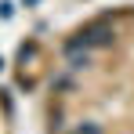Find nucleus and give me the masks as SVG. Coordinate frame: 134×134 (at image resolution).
<instances>
[{"instance_id":"3","label":"nucleus","mask_w":134,"mask_h":134,"mask_svg":"<svg viewBox=\"0 0 134 134\" xmlns=\"http://www.w3.org/2000/svg\"><path fill=\"white\" fill-rule=\"evenodd\" d=\"M65 131V120H62V109H54L51 112V134H62Z\"/></svg>"},{"instance_id":"4","label":"nucleus","mask_w":134,"mask_h":134,"mask_svg":"<svg viewBox=\"0 0 134 134\" xmlns=\"http://www.w3.org/2000/svg\"><path fill=\"white\" fill-rule=\"evenodd\" d=\"M33 54H36V44H33V40H29V44H22V47H18V62H29Z\"/></svg>"},{"instance_id":"5","label":"nucleus","mask_w":134,"mask_h":134,"mask_svg":"<svg viewBox=\"0 0 134 134\" xmlns=\"http://www.w3.org/2000/svg\"><path fill=\"white\" fill-rule=\"evenodd\" d=\"M51 87H54V91H72V80L62 72V76H54V80H51Z\"/></svg>"},{"instance_id":"2","label":"nucleus","mask_w":134,"mask_h":134,"mask_svg":"<svg viewBox=\"0 0 134 134\" xmlns=\"http://www.w3.org/2000/svg\"><path fill=\"white\" fill-rule=\"evenodd\" d=\"M87 65H91V54H87V51H83V54H76V51L69 54V72H83Z\"/></svg>"},{"instance_id":"7","label":"nucleus","mask_w":134,"mask_h":134,"mask_svg":"<svg viewBox=\"0 0 134 134\" xmlns=\"http://www.w3.org/2000/svg\"><path fill=\"white\" fill-rule=\"evenodd\" d=\"M0 69H4V62H0Z\"/></svg>"},{"instance_id":"1","label":"nucleus","mask_w":134,"mask_h":134,"mask_svg":"<svg viewBox=\"0 0 134 134\" xmlns=\"http://www.w3.org/2000/svg\"><path fill=\"white\" fill-rule=\"evenodd\" d=\"M112 44H116V29H112L109 22H91V25H83V29H76L65 44H62V51L72 54V51H80V47L87 51V47H112Z\"/></svg>"},{"instance_id":"6","label":"nucleus","mask_w":134,"mask_h":134,"mask_svg":"<svg viewBox=\"0 0 134 134\" xmlns=\"http://www.w3.org/2000/svg\"><path fill=\"white\" fill-rule=\"evenodd\" d=\"M76 134H102V127H98V123H80Z\"/></svg>"}]
</instances>
